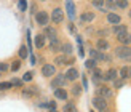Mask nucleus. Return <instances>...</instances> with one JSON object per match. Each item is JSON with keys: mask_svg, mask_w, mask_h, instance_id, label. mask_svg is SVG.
Listing matches in <instances>:
<instances>
[{"mask_svg": "<svg viewBox=\"0 0 131 112\" xmlns=\"http://www.w3.org/2000/svg\"><path fill=\"white\" fill-rule=\"evenodd\" d=\"M66 82H67V78H66V74L64 75H56L54 78H53V82H51V87L53 88H62L64 85H66Z\"/></svg>", "mask_w": 131, "mask_h": 112, "instance_id": "nucleus-1", "label": "nucleus"}, {"mask_svg": "<svg viewBox=\"0 0 131 112\" xmlns=\"http://www.w3.org/2000/svg\"><path fill=\"white\" fill-rule=\"evenodd\" d=\"M115 55L122 59H128V58H131V50H129V47H118L115 50Z\"/></svg>", "mask_w": 131, "mask_h": 112, "instance_id": "nucleus-2", "label": "nucleus"}, {"mask_svg": "<svg viewBox=\"0 0 131 112\" xmlns=\"http://www.w3.org/2000/svg\"><path fill=\"white\" fill-rule=\"evenodd\" d=\"M62 19H64V11L61 8H54L53 13H51V21H53L54 24H59Z\"/></svg>", "mask_w": 131, "mask_h": 112, "instance_id": "nucleus-3", "label": "nucleus"}, {"mask_svg": "<svg viewBox=\"0 0 131 112\" xmlns=\"http://www.w3.org/2000/svg\"><path fill=\"white\" fill-rule=\"evenodd\" d=\"M97 96L104 98V99H109V98H112V90L107 88L106 85H101V87L97 88Z\"/></svg>", "mask_w": 131, "mask_h": 112, "instance_id": "nucleus-4", "label": "nucleus"}, {"mask_svg": "<svg viewBox=\"0 0 131 112\" xmlns=\"http://www.w3.org/2000/svg\"><path fill=\"white\" fill-rule=\"evenodd\" d=\"M35 21L40 24V26H47L48 21H50V16H48L45 11H38L37 15H35Z\"/></svg>", "mask_w": 131, "mask_h": 112, "instance_id": "nucleus-5", "label": "nucleus"}, {"mask_svg": "<svg viewBox=\"0 0 131 112\" xmlns=\"http://www.w3.org/2000/svg\"><path fill=\"white\" fill-rule=\"evenodd\" d=\"M93 106H94V107H97L99 110H104V109H107V101L104 99V98L96 96L94 99H93Z\"/></svg>", "mask_w": 131, "mask_h": 112, "instance_id": "nucleus-6", "label": "nucleus"}, {"mask_svg": "<svg viewBox=\"0 0 131 112\" xmlns=\"http://www.w3.org/2000/svg\"><path fill=\"white\" fill-rule=\"evenodd\" d=\"M54 72H56V69H54V66H53V64H45L43 67H42V74H43L45 77H51V75H54Z\"/></svg>", "mask_w": 131, "mask_h": 112, "instance_id": "nucleus-7", "label": "nucleus"}, {"mask_svg": "<svg viewBox=\"0 0 131 112\" xmlns=\"http://www.w3.org/2000/svg\"><path fill=\"white\" fill-rule=\"evenodd\" d=\"M114 34L117 37H120V35H125L128 34V27L125 24H118V26H114Z\"/></svg>", "mask_w": 131, "mask_h": 112, "instance_id": "nucleus-8", "label": "nucleus"}, {"mask_svg": "<svg viewBox=\"0 0 131 112\" xmlns=\"http://www.w3.org/2000/svg\"><path fill=\"white\" fill-rule=\"evenodd\" d=\"M43 35H45V38H50L51 42H56L58 40V37H56V30L53 29V27H45V32H43Z\"/></svg>", "mask_w": 131, "mask_h": 112, "instance_id": "nucleus-9", "label": "nucleus"}, {"mask_svg": "<svg viewBox=\"0 0 131 112\" xmlns=\"http://www.w3.org/2000/svg\"><path fill=\"white\" fill-rule=\"evenodd\" d=\"M66 8H67V15L70 19L75 18V3L74 2H66Z\"/></svg>", "mask_w": 131, "mask_h": 112, "instance_id": "nucleus-10", "label": "nucleus"}, {"mask_svg": "<svg viewBox=\"0 0 131 112\" xmlns=\"http://www.w3.org/2000/svg\"><path fill=\"white\" fill-rule=\"evenodd\" d=\"M78 75H80L78 74V69H75V67H70L67 72H66V78H67V80H75Z\"/></svg>", "mask_w": 131, "mask_h": 112, "instance_id": "nucleus-11", "label": "nucleus"}, {"mask_svg": "<svg viewBox=\"0 0 131 112\" xmlns=\"http://www.w3.org/2000/svg\"><path fill=\"white\" fill-rule=\"evenodd\" d=\"M107 21L110 24H114V26H118L120 24V16L117 15V13H109V15H107Z\"/></svg>", "mask_w": 131, "mask_h": 112, "instance_id": "nucleus-12", "label": "nucleus"}, {"mask_svg": "<svg viewBox=\"0 0 131 112\" xmlns=\"http://www.w3.org/2000/svg\"><path fill=\"white\" fill-rule=\"evenodd\" d=\"M54 63H56L58 66H64V64H70L72 61H70V59L66 56V55H62V56H58V58L54 59Z\"/></svg>", "mask_w": 131, "mask_h": 112, "instance_id": "nucleus-13", "label": "nucleus"}, {"mask_svg": "<svg viewBox=\"0 0 131 112\" xmlns=\"http://www.w3.org/2000/svg\"><path fill=\"white\" fill-rule=\"evenodd\" d=\"M54 96L58 98V99H67V91H66L64 88H58V90H54Z\"/></svg>", "mask_w": 131, "mask_h": 112, "instance_id": "nucleus-14", "label": "nucleus"}, {"mask_svg": "<svg viewBox=\"0 0 131 112\" xmlns=\"http://www.w3.org/2000/svg\"><path fill=\"white\" fill-rule=\"evenodd\" d=\"M117 38H118V42L123 45V47H126V45H129V43H131V35H129V34L120 35V37H117Z\"/></svg>", "mask_w": 131, "mask_h": 112, "instance_id": "nucleus-15", "label": "nucleus"}, {"mask_svg": "<svg viewBox=\"0 0 131 112\" xmlns=\"http://www.w3.org/2000/svg\"><path fill=\"white\" fill-rule=\"evenodd\" d=\"M96 45H97V50H99V51H106V50L109 48V42L104 40V38H99Z\"/></svg>", "mask_w": 131, "mask_h": 112, "instance_id": "nucleus-16", "label": "nucleus"}, {"mask_svg": "<svg viewBox=\"0 0 131 112\" xmlns=\"http://www.w3.org/2000/svg\"><path fill=\"white\" fill-rule=\"evenodd\" d=\"M35 47L37 48H42L43 45H45V35L43 34H38V35H35Z\"/></svg>", "mask_w": 131, "mask_h": 112, "instance_id": "nucleus-17", "label": "nucleus"}, {"mask_svg": "<svg viewBox=\"0 0 131 112\" xmlns=\"http://www.w3.org/2000/svg\"><path fill=\"white\" fill-rule=\"evenodd\" d=\"M104 80H117V70L115 69H110V70H107V74L104 75Z\"/></svg>", "mask_w": 131, "mask_h": 112, "instance_id": "nucleus-18", "label": "nucleus"}, {"mask_svg": "<svg viewBox=\"0 0 131 112\" xmlns=\"http://www.w3.org/2000/svg\"><path fill=\"white\" fill-rule=\"evenodd\" d=\"M93 19H94V15L91 11H85L82 15V21H85V23H91Z\"/></svg>", "mask_w": 131, "mask_h": 112, "instance_id": "nucleus-19", "label": "nucleus"}, {"mask_svg": "<svg viewBox=\"0 0 131 112\" xmlns=\"http://www.w3.org/2000/svg\"><path fill=\"white\" fill-rule=\"evenodd\" d=\"M129 74H131V72H129V67H126V66L120 69V78H122V80H126V78L129 77Z\"/></svg>", "mask_w": 131, "mask_h": 112, "instance_id": "nucleus-20", "label": "nucleus"}, {"mask_svg": "<svg viewBox=\"0 0 131 112\" xmlns=\"http://www.w3.org/2000/svg\"><path fill=\"white\" fill-rule=\"evenodd\" d=\"M101 78H104L102 72H101L99 69H94V70H93V80H94V82H99Z\"/></svg>", "mask_w": 131, "mask_h": 112, "instance_id": "nucleus-21", "label": "nucleus"}, {"mask_svg": "<svg viewBox=\"0 0 131 112\" xmlns=\"http://www.w3.org/2000/svg\"><path fill=\"white\" fill-rule=\"evenodd\" d=\"M37 95V90L35 88H30V90H24L23 91V96L24 98H32V96H35Z\"/></svg>", "mask_w": 131, "mask_h": 112, "instance_id": "nucleus-22", "label": "nucleus"}, {"mask_svg": "<svg viewBox=\"0 0 131 112\" xmlns=\"http://www.w3.org/2000/svg\"><path fill=\"white\" fill-rule=\"evenodd\" d=\"M64 112H77V107H75V104H72V103H67L64 106V109H62Z\"/></svg>", "mask_w": 131, "mask_h": 112, "instance_id": "nucleus-23", "label": "nucleus"}, {"mask_svg": "<svg viewBox=\"0 0 131 112\" xmlns=\"http://www.w3.org/2000/svg\"><path fill=\"white\" fill-rule=\"evenodd\" d=\"M61 50L64 51V55H70L72 51H74V50H72V45H70V43H64L62 47H61Z\"/></svg>", "mask_w": 131, "mask_h": 112, "instance_id": "nucleus-24", "label": "nucleus"}, {"mask_svg": "<svg viewBox=\"0 0 131 112\" xmlns=\"http://www.w3.org/2000/svg\"><path fill=\"white\" fill-rule=\"evenodd\" d=\"M27 55H29V50H27L26 45H23V47L19 48V56H21V58H27Z\"/></svg>", "mask_w": 131, "mask_h": 112, "instance_id": "nucleus-25", "label": "nucleus"}, {"mask_svg": "<svg viewBox=\"0 0 131 112\" xmlns=\"http://www.w3.org/2000/svg\"><path fill=\"white\" fill-rule=\"evenodd\" d=\"M85 66H86V69H96V61H93V59H88V61H85Z\"/></svg>", "mask_w": 131, "mask_h": 112, "instance_id": "nucleus-26", "label": "nucleus"}, {"mask_svg": "<svg viewBox=\"0 0 131 112\" xmlns=\"http://www.w3.org/2000/svg\"><path fill=\"white\" fill-rule=\"evenodd\" d=\"M10 88H11V82H2V83H0V91L10 90Z\"/></svg>", "mask_w": 131, "mask_h": 112, "instance_id": "nucleus-27", "label": "nucleus"}, {"mask_svg": "<svg viewBox=\"0 0 131 112\" xmlns=\"http://www.w3.org/2000/svg\"><path fill=\"white\" fill-rule=\"evenodd\" d=\"M93 6H96V8H99L104 11V8H106V2H97V0H94L93 2Z\"/></svg>", "mask_w": 131, "mask_h": 112, "instance_id": "nucleus-28", "label": "nucleus"}, {"mask_svg": "<svg viewBox=\"0 0 131 112\" xmlns=\"http://www.w3.org/2000/svg\"><path fill=\"white\" fill-rule=\"evenodd\" d=\"M42 107H50L51 110H56V103L54 101H50V103H47V104H40Z\"/></svg>", "mask_w": 131, "mask_h": 112, "instance_id": "nucleus-29", "label": "nucleus"}, {"mask_svg": "<svg viewBox=\"0 0 131 112\" xmlns=\"http://www.w3.org/2000/svg\"><path fill=\"white\" fill-rule=\"evenodd\" d=\"M19 67H21V61H13V64H11V70L16 72V70H19Z\"/></svg>", "mask_w": 131, "mask_h": 112, "instance_id": "nucleus-30", "label": "nucleus"}, {"mask_svg": "<svg viewBox=\"0 0 131 112\" xmlns=\"http://www.w3.org/2000/svg\"><path fill=\"white\" fill-rule=\"evenodd\" d=\"M61 47H62V45H59V43H58V40H56V42H51V45H50V48L53 50V51H58V50H59Z\"/></svg>", "mask_w": 131, "mask_h": 112, "instance_id": "nucleus-31", "label": "nucleus"}, {"mask_svg": "<svg viewBox=\"0 0 131 112\" xmlns=\"http://www.w3.org/2000/svg\"><path fill=\"white\" fill-rule=\"evenodd\" d=\"M11 87H23V80H19V78H13V80H11Z\"/></svg>", "mask_w": 131, "mask_h": 112, "instance_id": "nucleus-32", "label": "nucleus"}, {"mask_svg": "<svg viewBox=\"0 0 131 112\" xmlns=\"http://www.w3.org/2000/svg\"><path fill=\"white\" fill-rule=\"evenodd\" d=\"M117 6H120V8H126L128 6V2H125V0H118V2H115Z\"/></svg>", "mask_w": 131, "mask_h": 112, "instance_id": "nucleus-33", "label": "nucleus"}, {"mask_svg": "<svg viewBox=\"0 0 131 112\" xmlns=\"http://www.w3.org/2000/svg\"><path fill=\"white\" fill-rule=\"evenodd\" d=\"M29 80H32V72H26L23 77V82H29Z\"/></svg>", "mask_w": 131, "mask_h": 112, "instance_id": "nucleus-34", "label": "nucleus"}, {"mask_svg": "<svg viewBox=\"0 0 131 112\" xmlns=\"http://www.w3.org/2000/svg\"><path fill=\"white\" fill-rule=\"evenodd\" d=\"M72 91H74V95H80V93H82V87H78V85H75Z\"/></svg>", "mask_w": 131, "mask_h": 112, "instance_id": "nucleus-35", "label": "nucleus"}, {"mask_svg": "<svg viewBox=\"0 0 131 112\" xmlns=\"http://www.w3.org/2000/svg\"><path fill=\"white\" fill-rule=\"evenodd\" d=\"M5 70H8V66L5 63H0V72H5Z\"/></svg>", "mask_w": 131, "mask_h": 112, "instance_id": "nucleus-36", "label": "nucleus"}, {"mask_svg": "<svg viewBox=\"0 0 131 112\" xmlns=\"http://www.w3.org/2000/svg\"><path fill=\"white\" fill-rule=\"evenodd\" d=\"M106 6H109V8H115V2H110V0H107V2H106Z\"/></svg>", "mask_w": 131, "mask_h": 112, "instance_id": "nucleus-37", "label": "nucleus"}, {"mask_svg": "<svg viewBox=\"0 0 131 112\" xmlns=\"http://www.w3.org/2000/svg\"><path fill=\"white\" fill-rule=\"evenodd\" d=\"M114 85H115V88H120L122 85H123V80H122V78H120V80H115V82H114Z\"/></svg>", "mask_w": 131, "mask_h": 112, "instance_id": "nucleus-38", "label": "nucleus"}, {"mask_svg": "<svg viewBox=\"0 0 131 112\" xmlns=\"http://www.w3.org/2000/svg\"><path fill=\"white\" fill-rule=\"evenodd\" d=\"M19 8H21V10L24 11L26 8H27V3H26V2H19Z\"/></svg>", "mask_w": 131, "mask_h": 112, "instance_id": "nucleus-39", "label": "nucleus"}, {"mask_svg": "<svg viewBox=\"0 0 131 112\" xmlns=\"http://www.w3.org/2000/svg\"><path fill=\"white\" fill-rule=\"evenodd\" d=\"M99 112H109V110H107V109H104V110H99Z\"/></svg>", "mask_w": 131, "mask_h": 112, "instance_id": "nucleus-40", "label": "nucleus"}, {"mask_svg": "<svg viewBox=\"0 0 131 112\" xmlns=\"http://www.w3.org/2000/svg\"><path fill=\"white\" fill-rule=\"evenodd\" d=\"M50 112H58V110H50Z\"/></svg>", "mask_w": 131, "mask_h": 112, "instance_id": "nucleus-41", "label": "nucleus"}, {"mask_svg": "<svg viewBox=\"0 0 131 112\" xmlns=\"http://www.w3.org/2000/svg\"><path fill=\"white\" fill-rule=\"evenodd\" d=\"M129 72H131V67H129Z\"/></svg>", "mask_w": 131, "mask_h": 112, "instance_id": "nucleus-42", "label": "nucleus"}]
</instances>
